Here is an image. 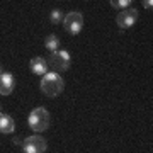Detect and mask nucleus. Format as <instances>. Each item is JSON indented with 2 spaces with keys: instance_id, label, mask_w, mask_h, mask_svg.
<instances>
[{
  "instance_id": "nucleus-1",
  "label": "nucleus",
  "mask_w": 153,
  "mask_h": 153,
  "mask_svg": "<svg viewBox=\"0 0 153 153\" xmlns=\"http://www.w3.org/2000/svg\"><path fill=\"white\" fill-rule=\"evenodd\" d=\"M39 88L41 92L46 95V97L53 99L56 95H60L65 88V82L61 78L60 73H55V71H48L46 75L41 78V83H39Z\"/></svg>"
},
{
  "instance_id": "nucleus-2",
  "label": "nucleus",
  "mask_w": 153,
  "mask_h": 153,
  "mask_svg": "<svg viewBox=\"0 0 153 153\" xmlns=\"http://www.w3.org/2000/svg\"><path fill=\"white\" fill-rule=\"evenodd\" d=\"M29 128L34 133H43L49 128V112L46 107H36L31 111V114L27 117Z\"/></svg>"
},
{
  "instance_id": "nucleus-3",
  "label": "nucleus",
  "mask_w": 153,
  "mask_h": 153,
  "mask_svg": "<svg viewBox=\"0 0 153 153\" xmlns=\"http://www.w3.org/2000/svg\"><path fill=\"white\" fill-rule=\"evenodd\" d=\"M70 53L68 51H63V49H58V51H53L48 58V68L55 71H65L70 68Z\"/></svg>"
},
{
  "instance_id": "nucleus-4",
  "label": "nucleus",
  "mask_w": 153,
  "mask_h": 153,
  "mask_svg": "<svg viewBox=\"0 0 153 153\" xmlns=\"http://www.w3.org/2000/svg\"><path fill=\"white\" fill-rule=\"evenodd\" d=\"M63 26H65L68 34L76 36L83 27V16L80 12H68V14L63 17Z\"/></svg>"
},
{
  "instance_id": "nucleus-5",
  "label": "nucleus",
  "mask_w": 153,
  "mask_h": 153,
  "mask_svg": "<svg viewBox=\"0 0 153 153\" xmlns=\"http://www.w3.org/2000/svg\"><path fill=\"white\" fill-rule=\"evenodd\" d=\"M48 148V143L43 136L34 134V136H27L22 141V150L24 153H44Z\"/></svg>"
},
{
  "instance_id": "nucleus-6",
  "label": "nucleus",
  "mask_w": 153,
  "mask_h": 153,
  "mask_svg": "<svg viewBox=\"0 0 153 153\" xmlns=\"http://www.w3.org/2000/svg\"><path fill=\"white\" fill-rule=\"evenodd\" d=\"M138 21V10L136 9H126V10H121L116 17V22L121 29H129L134 26V22Z\"/></svg>"
},
{
  "instance_id": "nucleus-7",
  "label": "nucleus",
  "mask_w": 153,
  "mask_h": 153,
  "mask_svg": "<svg viewBox=\"0 0 153 153\" xmlns=\"http://www.w3.org/2000/svg\"><path fill=\"white\" fill-rule=\"evenodd\" d=\"M16 87V80L10 73H0V95H10Z\"/></svg>"
},
{
  "instance_id": "nucleus-8",
  "label": "nucleus",
  "mask_w": 153,
  "mask_h": 153,
  "mask_svg": "<svg viewBox=\"0 0 153 153\" xmlns=\"http://www.w3.org/2000/svg\"><path fill=\"white\" fill-rule=\"evenodd\" d=\"M29 68H31V71H33L34 75L44 76L46 73H48V61L44 60L43 56H36V58H33V60H31Z\"/></svg>"
},
{
  "instance_id": "nucleus-9",
  "label": "nucleus",
  "mask_w": 153,
  "mask_h": 153,
  "mask_svg": "<svg viewBox=\"0 0 153 153\" xmlns=\"http://www.w3.org/2000/svg\"><path fill=\"white\" fill-rule=\"evenodd\" d=\"M14 131H16V121L9 114L0 112V133L2 134H10Z\"/></svg>"
},
{
  "instance_id": "nucleus-10",
  "label": "nucleus",
  "mask_w": 153,
  "mask_h": 153,
  "mask_svg": "<svg viewBox=\"0 0 153 153\" xmlns=\"http://www.w3.org/2000/svg\"><path fill=\"white\" fill-rule=\"evenodd\" d=\"M44 46L53 53V51H58V46H60V38L58 36H55V34H49V36H46V39H44Z\"/></svg>"
},
{
  "instance_id": "nucleus-11",
  "label": "nucleus",
  "mask_w": 153,
  "mask_h": 153,
  "mask_svg": "<svg viewBox=\"0 0 153 153\" xmlns=\"http://www.w3.org/2000/svg\"><path fill=\"white\" fill-rule=\"evenodd\" d=\"M109 4H111V7H112V9H121V10H126V9H129V5H131L133 2H131V0H111Z\"/></svg>"
},
{
  "instance_id": "nucleus-12",
  "label": "nucleus",
  "mask_w": 153,
  "mask_h": 153,
  "mask_svg": "<svg viewBox=\"0 0 153 153\" xmlns=\"http://www.w3.org/2000/svg\"><path fill=\"white\" fill-rule=\"evenodd\" d=\"M63 12L60 10V9H56V10H53L51 14H49V21L53 22V24H60L61 21H63Z\"/></svg>"
},
{
  "instance_id": "nucleus-13",
  "label": "nucleus",
  "mask_w": 153,
  "mask_h": 153,
  "mask_svg": "<svg viewBox=\"0 0 153 153\" xmlns=\"http://www.w3.org/2000/svg\"><path fill=\"white\" fill-rule=\"evenodd\" d=\"M143 7H145V9H152L153 2H152V0H145V2H143Z\"/></svg>"
},
{
  "instance_id": "nucleus-14",
  "label": "nucleus",
  "mask_w": 153,
  "mask_h": 153,
  "mask_svg": "<svg viewBox=\"0 0 153 153\" xmlns=\"http://www.w3.org/2000/svg\"><path fill=\"white\" fill-rule=\"evenodd\" d=\"M0 112H2V105H0Z\"/></svg>"
}]
</instances>
